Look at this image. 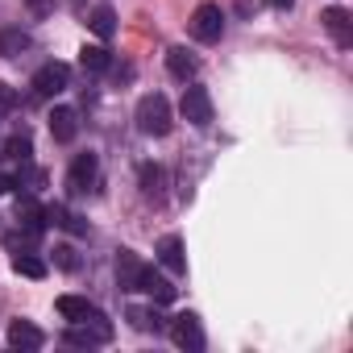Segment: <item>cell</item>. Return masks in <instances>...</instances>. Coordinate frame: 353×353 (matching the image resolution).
I'll return each instance as SVG.
<instances>
[{"label": "cell", "mask_w": 353, "mask_h": 353, "mask_svg": "<svg viewBox=\"0 0 353 353\" xmlns=\"http://www.w3.org/2000/svg\"><path fill=\"white\" fill-rule=\"evenodd\" d=\"M137 129L145 137H166L170 133V104H166V96L150 92V96L137 100Z\"/></svg>", "instance_id": "6da1fadb"}, {"label": "cell", "mask_w": 353, "mask_h": 353, "mask_svg": "<svg viewBox=\"0 0 353 353\" xmlns=\"http://www.w3.org/2000/svg\"><path fill=\"white\" fill-rule=\"evenodd\" d=\"M63 341L75 345V349L108 345V341H112V324H108V316H104V320H79V324H71V328L63 332Z\"/></svg>", "instance_id": "7a4b0ae2"}, {"label": "cell", "mask_w": 353, "mask_h": 353, "mask_svg": "<svg viewBox=\"0 0 353 353\" xmlns=\"http://www.w3.org/2000/svg\"><path fill=\"white\" fill-rule=\"evenodd\" d=\"M221 34H225V13H221V5H200V9L192 13V38L204 42V46H212V42H221Z\"/></svg>", "instance_id": "3957f363"}, {"label": "cell", "mask_w": 353, "mask_h": 353, "mask_svg": "<svg viewBox=\"0 0 353 353\" xmlns=\"http://www.w3.org/2000/svg\"><path fill=\"white\" fill-rule=\"evenodd\" d=\"M67 88H71V67H67V63H42V67L34 71V96L50 100V96H59V92H67Z\"/></svg>", "instance_id": "277c9868"}, {"label": "cell", "mask_w": 353, "mask_h": 353, "mask_svg": "<svg viewBox=\"0 0 353 353\" xmlns=\"http://www.w3.org/2000/svg\"><path fill=\"white\" fill-rule=\"evenodd\" d=\"M179 112H183V121H192L196 129H208V125H212V96H208V88H200V83L183 88Z\"/></svg>", "instance_id": "5b68a950"}, {"label": "cell", "mask_w": 353, "mask_h": 353, "mask_svg": "<svg viewBox=\"0 0 353 353\" xmlns=\"http://www.w3.org/2000/svg\"><path fill=\"white\" fill-rule=\"evenodd\" d=\"M96 174H100V158L96 154H75V162L67 170V192L71 196H88L96 188Z\"/></svg>", "instance_id": "8992f818"}, {"label": "cell", "mask_w": 353, "mask_h": 353, "mask_svg": "<svg viewBox=\"0 0 353 353\" xmlns=\"http://www.w3.org/2000/svg\"><path fill=\"white\" fill-rule=\"evenodd\" d=\"M170 341L188 349V353H200L204 349V328H200V316L196 312H179L170 320Z\"/></svg>", "instance_id": "52a82bcc"}, {"label": "cell", "mask_w": 353, "mask_h": 353, "mask_svg": "<svg viewBox=\"0 0 353 353\" xmlns=\"http://www.w3.org/2000/svg\"><path fill=\"white\" fill-rule=\"evenodd\" d=\"M320 21H324V30L332 34V42H336L341 50L353 46V17H349V9H336V5H332V9H324Z\"/></svg>", "instance_id": "ba28073f"}, {"label": "cell", "mask_w": 353, "mask_h": 353, "mask_svg": "<svg viewBox=\"0 0 353 353\" xmlns=\"http://www.w3.org/2000/svg\"><path fill=\"white\" fill-rule=\"evenodd\" d=\"M59 316L63 320H71V324H79V320H104V312L92 303V299H83V295H59Z\"/></svg>", "instance_id": "9c48e42d"}, {"label": "cell", "mask_w": 353, "mask_h": 353, "mask_svg": "<svg viewBox=\"0 0 353 353\" xmlns=\"http://www.w3.org/2000/svg\"><path fill=\"white\" fill-rule=\"evenodd\" d=\"M166 71H170L174 79H183V83H188V79H196L200 59H196L188 46H170V50H166Z\"/></svg>", "instance_id": "30bf717a"}, {"label": "cell", "mask_w": 353, "mask_h": 353, "mask_svg": "<svg viewBox=\"0 0 353 353\" xmlns=\"http://www.w3.org/2000/svg\"><path fill=\"white\" fill-rule=\"evenodd\" d=\"M75 133H79V112L67 108V104H59V108L50 112V137L67 145V141H75Z\"/></svg>", "instance_id": "8fae6325"}, {"label": "cell", "mask_w": 353, "mask_h": 353, "mask_svg": "<svg viewBox=\"0 0 353 353\" xmlns=\"http://www.w3.org/2000/svg\"><path fill=\"white\" fill-rule=\"evenodd\" d=\"M17 225H21L30 237H38V233L46 229V208H42L34 196H21V200H17Z\"/></svg>", "instance_id": "7c38bea8"}, {"label": "cell", "mask_w": 353, "mask_h": 353, "mask_svg": "<svg viewBox=\"0 0 353 353\" xmlns=\"http://www.w3.org/2000/svg\"><path fill=\"white\" fill-rule=\"evenodd\" d=\"M137 291H145L154 303H170L174 299V287H170V279H162L154 266H141V279H137Z\"/></svg>", "instance_id": "4fadbf2b"}, {"label": "cell", "mask_w": 353, "mask_h": 353, "mask_svg": "<svg viewBox=\"0 0 353 353\" xmlns=\"http://www.w3.org/2000/svg\"><path fill=\"white\" fill-rule=\"evenodd\" d=\"M137 183H141V196L150 200V204H162V188H166V174H162V166H154V162H145L141 170H137Z\"/></svg>", "instance_id": "5bb4252c"}, {"label": "cell", "mask_w": 353, "mask_h": 353, "mask_svg": "<svg viewBox=\"0 0 353 353\" xmlns=\"http://www.w3.org/2000/svg\"><path fill=\"white\" fill-rule=\"evenodd\" d=\"M141 266H145V262H141L133 250H121V254H117V283H121V291H137Z\"/></svg>", "instance_id": "9a60e30c"}, {"label": "cell", "mask_w": 353, "mask_h": 353, "mask_svg": "<svg viewBox=\"0 0 353 353\" xmlns=\"http://www.w3.org/2000/svg\"><path fill=\"white\" fill-rule=\"evenodd\" d=\"M158 262H162L170 274H183V270H188V258H183V241L174 237V233L158 241Z\"/></svg>", "instance_id": "2e32d148"}, {"label": "cell", "mask_w": 353, "mask_h": 353, "mask_svg": "<svg viewBox=\"0 0 353 353\" xmlns=\"http://www.w3.org/2000/svg\"><path fill=\"white\" fill-rule=\"evenodd\" d=\"M46 225H59V229H67V233H75V237H83V233H88L83 216H75L67 204H50V208H46Z\"/></svg>", "instance_id": "e0dca14e"}, {"label": "cell", "mask_w": 353, "mask_h": 353, "mask_svg": "<svg viewBox=\"0 0 353 353\" xmlns=\"http://www.w3.org/2000/svg\"><path fill=\"white\" fill-rule=\"evenodd\" d=\"M9 345H13V349H42L46 336H42V328H34L30 320H17V324L9 328Z\"/></svg>", "instance_id": "ac0fdd59"}, {"label": "cell", "mask_w": 353, "mask_h": 353, "mask_svg": "<svg viewBox=\"0 0 353 353\" xmlns=\"http://www.w3.org/2000/svg\"><path fill=\"white\" fill-rule=\"evenodd\" d=\"M30 46H34V38L26 30H0V59H13V54H21Z\"/></svg>", "instance_id": "d6986e66"}, {"label": "cell", "mask_w": 353, "mask_h": 353, "mask_svg": "<svg viewBox=\"0 0 353 353\" xmlns=\"http://www.w3.org/2000/svg\"><path fill=\"white\" fill-rule=\"evenodd\" d=\"M88 26H92L96 38H112V34H117V13H112V5H96L92 17H88Z\"/></svg>", "instance_id": "ffe728a7"}, {"label": "cell", "mask_w": 353, "mask_h": 353, "mask_svg": "<svg viewBox=\"0 0 353 353\" xmlns=\"http://www.w3.org/2000/svg\"><path fill=\"white\" fill-rule=\"evenodd\" d=\"M79 67L92 71V75H100V71L112 67V54H108L104 46H83V50H79Z\"/></svg>", "instance_id": "44dd1931"}, {"label": "cell", "mask_w": 353, "mask_h": 353, "mask_svg": "<svg viewBox=\"0 0 353 353\" xmlns=\"http://www.w3.org/2000/svg\"><path fill=\"white\" fill-rule=\"evenodd\" d=\"M129 324H133L137 332H162V328H166V320H162L154 307H129Z\"/></svg>", "instance_id": "7402d4cb"}, {"label": "cell", "mask_w": 353, "mask_h": 353, "mask_svg": "<svg viewBox=\"0 0 353 353\" xmlns=\"http://www.w3.org/2000/svg\"><path fill=\"white\" fill-rule=\"evenodd\" d=\"M13 270L17 274H26V279H46V262L42 258H34V254H13Z\"/></svg>", "instance_id": "603a6c76"}, {"label": "cell", "mask_w": 353, "mask_h": 353, "mask_svg": "<svg viewBox=\"0 0 353 353\" xmlns=\"http://www.w3.org/2000/svg\"><path fill=\"white\" fill-rule=\"evenodd\" d=\"M0 154H5V158H21V162H30V133H26V129L13 133L5 145H0Z\"/></svg>", "instance_id": "cb8c5ba5"}, {"label": "cell", "mask_w": 353, "mask_h": 353, "mask_svg": "<svg viewBox=\"0 0 353 353\" xmlns=\"http://www.w3.org/2000/svg\"><path fill=\"white\" fill-rule=\"evenodd\" d=\"M54 262H59V270H79V258H75L71 245H59L54 250Z\"/></svg>", "instance_id": "d4e9b609"}, {"label": "cell", "mask_w": 353, "mask_h": 353, "mask_svg": "<svg viewBox=\"0 0 353 353\" xmlns=\"http://www.w3.org/2000/svg\"><path fill=\"white\" fill-rule=\"evenodd\" d=\"M26 5H30V13H34V17H50L54 0H26Z\"/></svg>", "instance_id": "484cf974"}, {"label": "cell", "mask_w": 353, "mask_h": 353, "mask_svg": "<svg viewBox=\"0 0 353 353\" xmlns=\"http://www.w3.org/2000/svg\"><path fill=\"white\" fill-rule=\"evenodd\" d=\"M17 104V92H9L5 83H0V108H13Z\"/></svg>", "instance_id": "4316f807"}, {"label": "cell", "mask_w": 353, "mask_h": 353, "mask_svg": "<svg viewBox=\"0 0 353 353\" xmlns=\"http://www.w3.org/2000/svg\"><path fill=\"white\" fill-rule=\"evenodd\" d=\"M17 188V179H13V174H5V170H0V196H5V192H13Z\"/></svg>", "instance_id": "83f0119b"}, {"label": "cell", "mask_w": 353, "mask_h": 353, "mask_svg": "<svg viewBox=\"0 0 353 353\" xmlns=\"http://www.w3.org/2000/svg\"><path fill=\"white\" fill-rule=\"evenodd\" d=\"M291 5H295V0H270V9H279V13H287Z\"/></svg>", "instance_id": "f1b7e54d"}]
</instances>
